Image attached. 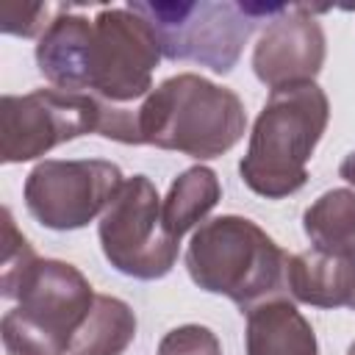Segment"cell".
I'll list each match as a JSON object with an SVG mask.
<instances>
[{"label": "cell", "instance_id": "obj_1", "mask_svg": "<svg viewBox=\"0 0 355 355\" xmlns=\"http://www.w3.org/2000/svg\"><path fill=\"white\" fill-rule=\"evenodd\" d=\"M244 130L241 97L194 72L161 80L136 108V147L150 144L197 161L225 155L241 141Z\"/></svg>", "mask_w": 355, "mask_h": 355}, {"label": "cell", "instance_id": "obj_2", "mask_svg": "<svg viewBox=\"0 0 355 355\" xmlns=\"http://www.w3.org/2000/svg\"><path fill=\"white\" fill-rule=\"evenodd\" d=\"M327 122L330 103L316 80L269 92L239 164L244 186L266 200L300 191L308 183V161Z\"/></svg>", "mask_w": 355, "mask_h": 355}, {"label": "cell", "instance_id": "obj_3", "mask_svg": "<svg viewBox=\"0 0 355 355\" xmlns=\"http://www.w3.org/2000/svg\"><path fill=\"white\" fill-rule=\"evenodd\" d=\"M288 252L252 219L222 214L202 222L186 250L189 277L208 294L227 297L247 313L283 297Z\"/></svg>", "mask_w": 355, "mask_h": 355}, {"label": "cell", "instance_id": "obj_4", "mask_svg": "<svg viewBox=\"0 0 355 355\" xmlns=\"http://www.w3.org/2000/svg\"><path fill=\"white\" fill-rule=\"evenodd\" d=\"M158 36L169 61H194L216 75H227L258 22L275 19L286 3H128Z\"/></svg>", "mask_w": 355, "mask_h": 355}, {"label": "cell", "instance_id": "obj_5", "mask_svg": "<svg viewBox=\"0 0 355 355\" xmlns=\"http://www.w3.org/2000/svg\"><path fill=\"white\" fill-rule=\"evenodd\" d=\"M94 297L78 266L39 258L19 288V302L0 322L6 355H67Z\"/></svg>", "mask_w": 355, "mask_h": 355}, {"label": "cell", "instance_id": "obj_6", "mask_svg": "<svg viewBox=\"0 0 355 355\" xmlns=\"http://www.w3.org/2000/svg\"><path fill=\"white\" fill-rule=\"evenodd\" d=\"M161 197L147 175L128 178L105 214L100 216L97 236L105 261L133 280L166 277L178 261V239L164 227Z\"/></svg>", "mask_w": 355, "mask_h": 355}, {"label": "cell", "instance_id": "obj_7", "mask_svg": "<svg viewBox=\"0 0 355 355\" xmlns=\"http://www.w3.org/2000/svg\"><path fill=\"white\" fill-rule=\"evenodd\" d=\"M161 55L158 36L141 14L130 6L100 8L86 61V94H94L108 105L147 97Z\"/></svg>", "mask_w": 355, "mask_h": 355}, {"label": "cell", "instance_id": "obj_8", "mask_svg": "<svg viewBox=\"0 0 355 355\" xmlns=\"http://www.w3.org/2000/svg\"><path fill=\"white\" fill-rule=\"evenodd\" d=\"M108 103L94 94H69L36 89L28 94H3L0 100V158L25 164L47 155L53 147L100 133Z\"/></svg>", "mask_w": 355, "mask_h": 355}, {"label": "cell", "instance_id": "obj_9", "mask_svg": "<svg viewBox=\"0 0 355 355\" xmlns=\"http://www.w3.org/2000/svg\"><path fill=\"white\" fill-rule=\"evenodd\" d=\"M122 169L103 158H44L25 178V208L47 230H80L105 214Z\"/></svg>", "mask_w": 355, "mask_h": 355}, {"label": "cell", "instance_id": "obj_10", "mask_svg": "<svg viewBox=\"0 0 355 355\" xmlns=\"http://www.w3.org/2000/svg\"><path fill=\"white\" fill-rule=\"evenodd\" d=\"M311 6H288L283 14L269 19L252 50L255 78L275 89L311 83L327 55V42Z\"/></svg>", "mask_w": 355, "mask_h": 355}, {"label": "cell", "instance_id": "obj_11", "mask_svg": "<svg viewBox=\"0 0 355 355\" xmlns=\"http://www.w3.org/2000/svg\"><path fill=\"white\" fill-rule=\"evenodd\" d=\"M92 31L94 19L75 14L64 6L50 19L47 31L36 42V67L53 89L86 94V61Z\"/></svg>", "mask_w": 355, "mask_h": 355}, {"label": "cell", "instance_id": "obj_12", "mask_svg": "<svg viewBox=\"0 0 355 355\" xmlns=\"http://www.w3.org/2000/svg\"><path fill=\"white\" fill-rule=\"evenodd\" d=\"M286 288L313 308H349L355 297V252L305 250L288 255Z\"/></svg>", "mask_w": 355, "mask_h": 355}, {"label": "cell", "instance_id": "obj_13", "mask_svg": "<svg viewBox=\"0 0 355 355\" xmlns=\"http://www.w3.org/2000/svg\"><path fill=\"white\" fill-rule=\"evenodd\" d=\"M247 355H319L311 322L286 297L258 302L247 311Z\"/></svg>", "mask_w": 355, "mask_h": 355}, {"label": "cell", "instance_id": "obj_14", "mask_svg": "<svg viewBox=\"0 0 355 355\" xmlns=\"http://www.w3.org/2000/svg\"><path fill=\"white\" fill-rule=\"evenodd\" d=\"M219 197H222V186H219V178L214 169H208L202 164L183 169L172 180V186L161 202V216H164L166 233L180 241L183 233L197 227L216 208Z\"/></svg>", "mask_w": 355, "mask_h": 355}, {"label": "cell", "instance_id": "obj_15", "mask_svg": "<svg viewBox=\"0 0 355 355\" xmlns=\"http://www.w3.org/2000/svg\"><path fill=\"white\" fill-rule=\"evenodd\" d=\"M136 338L133 308L111 294H97L89 316L78 327L69 355H122Z\"/></svg>", "mask_w": 355, "mask_h": 355}, {"label": "cell", "instance_id": "obj_16", "mask_svg": "<svg viewBox=\"0 0 355 355\" xmlns=\"http://www.w3.org/2000/svg\"><path fill=\"white\" fill-rule=\"evenodd\" d=\"M302 230L313 250L355 252V191L330 189L316 197L302 214Z\"/></svg>", "mask_w": 355, "mask_h": 355}, {"label": "cell", "instance_id": "obj_17", "mask_svg": "<svg viewBox=\"0 0 355 355\" xmlns=\"http://www.w3.org/2000/svg\"><path fill=\"white\" fill-rule=\"evenodd\" d=\"M3 269H0V297L3 300H17L22 283L28 280V275L33 272V266L39 263L33 247L28 244V239L17 230L14 216L8 208H3Z\"/></svg>", "mask_w": 355, "mask_h": 355}, {"label": "cell", "instance_id": "obj_18", "mask_svg": "<svg viewBox=\"0 0 355 355\" xmlns=\"http://www.w3.org/2000/svg\"><path fill=\"white\" fill-rule=\"evenodd\" d=\"M158 355H222V344L205 324H180L161 338Z\"/></svg>", "mask_w": 355, "mask_h": 355}, {"label": "cell", "instance_id": "obj_19", "mask_svg": "<svg viewBox=\"0 0 355 355\" xmlns=\"http://www.w3.org/2000/svg\"><path fill=\"white\" fill-rule=\"evenodd\" d=\"M3 31L6 33H14V36H22V39H31V36H42L47 31L50 22H44L47 17V6L42 3H31V6H6L3 8Z\"/></svg>", "mask_w": 355, "mask_h": 355}, {"label": "cell", "instance_id": "obj_20", "mask_svg": "<svg viewBox=\"0 0 355 355\" xmlns=\"http://www.w3.org/2000/svg\"><path fill=\"white\" fill-rule=\"evenodd\" d=\"M338 175L349 183V186H355V150L341 161V166H338Z\"/></svg>", "mask_w": 355, "mask_h": 355}, {"label": "cell", "instance_id": "obj_21", "mask_svg": "<svg viewBox=\"0 0 355 355\" xmlns=\"http://www.w3.org/2000/svg\"><path fill=\"white\" fill-rule=\"evenodd\" d=\"M347 355H355V341L349 344V349H347Z\"/></svg>", "mask_w": 355, "mask_h": 355}, {"label": "cell", "instance_id": "obj_22", "mask_svg": "<svg viewBox=\"0 0 355 355\" xmlns=\"http://www.w3.org/2000/svg\"><path fill=\"white\" fill-rule=\"evenodd\" d=\"M349 308H352V311H355V297H352V302H349Z\"/></svg>", "mask_w": 355, "mask_h": 355}]
</instances>
